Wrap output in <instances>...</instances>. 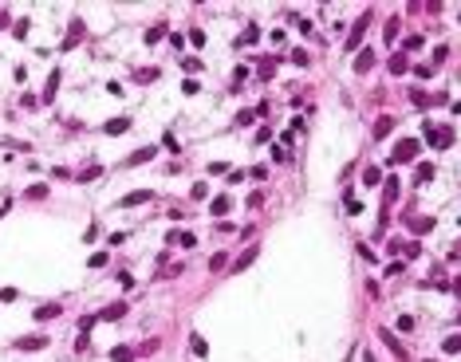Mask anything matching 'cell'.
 Returning <instances> with one entry per match:
<instances>
[{
    "label": "cell",
    "mask_w": 461,
    "mask_h": 362,
    "mask_svg": "<svg viewBox=\"0 0 461 362\" xmlns=\"http://www.w3.org/2000/svg\"><path fill=\"white\" fill-rule=\"evenodd\" d=\"M162 146H166V150H174V154H178V150H181V146H178V138L170 134V130H166V138H162Z\"/></svg>",
    "instance_id": "obj_33"
},
{
    "label": "cell",
    "mask_w": 461,
    "mask_h": 362,
    "mask_svg": "<svg viewBox=\"0 0 461 362\" xmlns=\"http://www.w3.org/2000/svg\"><path fill=\"white\" fill-rule=\"evenodd\" d=\"M154 154H158V146H142V150H134L130 158H126V166H142V162H150Z\"/></svg>",
    "instance_id": "obj_10"
},
{
    "label": "cell",
    "mask_w": 461,
    "mask_h": 362,
    "mask_svg": "<svg viewBox=\"0 0 461 362\" xmlns=\"http://www.w3.org/2000/svg\"><path fill=\"white\" fill-rule=\"evenodd\" d=\"M276 63H280L276 55H268V59L260 63V79H272V71H276Z\"/></svg>",
    "instance_id": "obj_21"
},
{
    "label": "cell",
    "mask_w": 461,
    "mask_h": 362,
    "mask_svg": "<svg viewBox=\"0 0 461 362\" xmlns=\"http://www.w3.org/2000/svg\"><path fill=\"white\" fill-rule=\"evenodd\" d=\"M83 40V20H71V32H67V40H63V47H75Z\"/></svg>",
    "instance_id": "obj_12"
},
{
    "label": "cell",
    "mask_w": 461,
    "mask_h": 362,
    "mask_svg": "<svg viewBox=\"0 0 461 362\" xmlns=\"http://www.w3.org/2000/svg\"><path fill=\"white\" fill-rule=\"evenodd\" d=\"M8 28V12H4V8H0V32Z\"/></svg>",
    "instance_id": "obj_37"
},
{
    "label": "cell",
    "mask_w": 461,
    "mask_h": 362,
    "mask_svg": "<svg viewBox=\"0 0 461 362\" xmlns=\"http://www.w3.org/2000/svg\"><path fill=\"white\" fill-rule=\"evenodd\" d=\"M383 197H387V205L398 197V177H387V185H383Z\"/></svg>",
    "instance_id": "obj_18"
},
{
    "label": "cell",
    "mask_w": 461,
    "mask_h": 362,
    "mask_svg": "<svg viewBox=\"0 0 461 362\" xmlns=\"http://www.w3.org/2000/svg\"><path fill=\"white\" fill-rule=\"evenodd\" d=\"M130 130V118H111L106 122V134H126Z\"/></svg>",
    "instance_id": "obj_14"
},
{
    "label": "cell",
    "mask_w": 461,
    "mask_h": 362,
    "mask_svg": "<svg viewBox=\"0 0 461 362\" xmlns=\"http://www.w3.org/2000/svg\"><path fill=\"white\" fill-rule=\"evenodd\" d=\"M433 173H438L433 162H422V166H418V181H433Z\"/></svg>",
    "instance_id": "obj_23"
},
{
    "label": "cell",
    "mask_w": 461,
    "mask_h": 362,
    "mask_svg": "<svg viewBox=\"0 0 461 362\" xmlns=\"http://www.w3.org/2000/svg\"><path fill=\"white\" fill-rule=\"evenodd\" d=\"M95 323H99V319H95V315H83V319H79V331L87 335V331H91V327H95Z\"/></svg>",
    "instance_id": "obj_34"
},
{
    "label": "cell",
    "mask_w": 461,
    "mask_h": 362,
    "mask_svg": "<svg viewBox=\"0 0 461 362\" xmlns=\"http://www.w3.org/2000/svg\"><path fill=\"white\" fill-rule=\"evenodd\" d=\"M111 358H115V362H130L134 350H130V347H115V350H111Z\"/></svg>",
    "instance_id": "obj_25"
},
{
    "label": "cell",
    "mask_w": 461,
    "mask_h": 362,
    "mask_svg": "<svg viewBox=\"0 0 461 362\" xmlns=\"http://www.w3.org/2000/svg\"><path fill=\"white\" fill-rule=\"evenodd\" d=\"M56 90H60V71H51V79H47V90H44V103H51V99H56Z\"/></svg>",
    "instance_id": "obj_16"
},
{
    "label": "cell",
    "mask_w": 461,
    "mask_h": 362,
    "mask_svg": "<svg viewBox=\"0 0 461 362\" xmlns=\"http://www.w3.org/2000/svg\"><path fill=\"white\" fill-rule=\"evenodd\" d=\"M91 268H106V252H95L91 256Z\"/></svg>",
    "instance_id": "obj_36"
},
{
    "label": "cell",
    "mask_w": 461,
    "mask_h": 362,
    "mask_svg": "<svg viewBox=\"0 0 461 362\" xmlns=\"http://www.w3.org/2000/svg\"><path fill=\"white\" fill-rule=\"evenodd\" d=\"M126 315V303H111V307H103L95 319H103V323H115V319H122Z\"/></svg>",
    "instance_id": "obj_7"
},
{
    "label": "cell",
    "mask_w": 461,
    "mask_h": 362,
    "mask_svg": "<svg viewBox=\"0 0 461 362\" xmlns=\"http://www.w3.org/2000/svg\"><path fill=\"white\" fill-rule=\"evenodd\" d=\"M394 122H398V118H394V114H383V118L374 122V138H387L390 130H394Z\"/></svg>",
    "instance_id": "obj_11"
},
{
    "label": "cell",
    "mask_w": 461,
    "mask_h": 362,
    "mask_svg": "<svg viewBox=\"0 0 461 362\" xmlns=\"http://www.w3.org/2000/svg\"><path fill=\"white\" fill-rule=\"evenodd\" d=\"M410 228H414V232H430V228H433V217H410Z\"/></svg>",
    "instance_id": "obj_15"
},
{
    "label": "cell",
    "mask_w": 461,
    "mask_h": 362,
    "mask_svg": "<svg viewBox=\"0 0 461 362\" xmlns=\"http://www.w3.org/2000/svg\"><path fill=\"white\" fill-rule=\"evenodd\" d=\"M378 181H383V173H378L374 166H367V169H363V185H378Z\"/></svg>",
    "instance_id": "obj_22"
},
{
    "label": "cell",
    "mask_w": 461,
    "mask_h": 362,
    "mask_svg": "<svg viewBox=\"0 0 461 362\" xmlns=\"http://www.w3.org/2000/svg\"><path fill=\"white\" fill-rule=\"evenodd\" d=\"M150 197H154L150 189H134V193H126V197H122L119 205H122V209H134V205H146Z\"/></svg>",
    "instance_id": "obj_5"
},
{
    "label": "cell",
    "mask_w": 461,
    "mask_h": 362,
    "mask_svg": "<svg viewBox=\"0 0 461 362\" xmlns=\"http://www.w3.org/2000/svg\"><path fill=\"white\" fill-rule=\"evenodd\" d=\"M162 36H166V20H162V24H154V28L146 32V44H158Z\"/></svg>",
    "instance_id": "obj_20"
},
{
    "label": "cell",
    "mask_w": 461,
    "mask_h": 362,
    "mask_svg": "<svg viewBox=\"0 0 461 362\" xmlns=\"http://www.w3.org/2000/svg\"><path fill=\"white\" fill-rule=\"evenodd\" d=\"M378 335H383V343H387V347L394 350V354H398L402 362H406V350H402V343H398V339H394V335H390V331H378Z\"/></svg>",
    "instance_id": "obj_13"
},
{
    "label": "cell",
    "mask_w": 461,
    "mask_h": 362,
    "mask_svg": "<svg viewBox=\"0 0 461 362\" xmlns=\"http://www.w3.org/2000/svg\"><path fill=\"white\" fill-rule=\"evenodd\" d=\"M225 213H229V197H217L213 201V217H225Z\"/></svg>",
    "instance_id": "obj_28"
},
{
    "label": "cell",
    "mask_w": 461,
    "mask_h": 362,
    "mask_svg": "<svg viewBox=\"0 0 461 362\" xmlns=\"http://www.w3.org/2000/svg\"><path fill=\"white\" fill-rule=\"evenodd\" d=\"M410 103L414 106H430V95H426V90H410Z\"/></svg>",
    "instance_id": "obj_27"
},
{
    "label": "cell",
    "mask_w": 461,
    "mask_h": 362,
    "mask_svg": "<svg viewBox=\"0 0 461 362\" xmlns=\"http://www.w3.org/2000/svg\"><path fill=\"white\" fill-rule=\"evenodd\" d=\"M383 36H387V44H394V36H398V16H390V20H387Z\"/></svg>",
    "instance_id": "obj_19"
},
{
    "label": "cell",
    "mask_w": 461,
    "mask_h": 362,
    "mask_svg": "<svg viewBox=\"0 0 461 362\" xmlns=\"http://www.w3.org/2000/svg\"><path fill=\"white\" fill-rule=\"evenodd\" d=\"M457 350H461V339H457V335H449V339H446V354H457Z\"/></svg>",
    "instance_id": "obj_32"
},
{
    "label": "cell",
    "mask_w": 461,
    "mask_h": 362,
    "mask_svg": "<svg viewBox=\"0 0 461 362\" xmlns=\"http://www.w3.org/2000/svg\"><path fill=\"white\" fill-rule=\"evenodd\" d=\"M363 362H374V354H371V350H367V354H363Z\"/></svg>",
    "instance_id": "obj_38"
},
{
    "label": "cell",
    "mask_w": 461,
    "mask_h": 362,
    "mask_svg": "<svg viewBox=\"0 0 461 362\" xmlns=\"http://www.w3.org/2000/svg\"><path fill=\"white\" fill-rule=\"evenodd\" d=\"M60 303H40V307H36V319H40V323H47V319H60Z\"/></svg>",
    "instance_id": "obj_8"
},
{
    "label": "cell",
    "mask_w": 461,
    "mask_h": 362,
    "mask_svg": "<svg viewBox=\"0 0 461 362\" xmlns=\"http://www.w3.org/2000/svg\"><path fill=\"white\" fill-rule=\"evenodd\" d=\"M371 67H374V51L367 47V51H359V55H355V71H359V75H367Z\"/></svg>",
    "instance_id": "obj_9"
},
{
    "label": "cell",
    "mask_w": 461,
    "mask_h": 362,
    "mask_svg": "<svg viewBox=\"0 0 461 362\" xmlns=\"http://www.w3.org/2000/svg\"><path fill=\"white\" fill-rule=\"evenodd\" d=\"M426 142H430L433 150H446L449 142H453V130H446V126H433V122H426Z\"/></svg>",
    "instance_id": "obj_2"
},
{
    "label": "cell",
    "mask_w": 461,
    "mask_h": 362,
    "mask_svg": "<svg viewBox=\"0 0 461 362\" xmlns=\"http://www.w3.org/2000/svg\"><path fill=\"white\" fill-rule=\"evenodd\" d=\"M225 264H229V256H225V252H213V256H209V272L225 268Z\"/></svg>",
    "instance_id": "obj_26"
},
{
    "label": "cell",
    "mask_w": 461,
    "mask_h": 362,
    "mask_svg": "<svg viewBox=\"0 0 461 362\" xmlns=\"http://www.w3.org/2000/svg\"><path fill=\"white\" fill-rule=\"evenodd\" d=\"M253 260H256V248H249V252H245V256H240L237 264H233V272H245L249 264H253Z\"/></svg>",
    "instance_id": "obj_24"
},
{
    "label": "cell",
    "mask_w": 461,
    "mask_h": 362,
    "mask_svg": "<svg viewBox=\"0 0 461 362\" xmlns=\"http://www.w3.org/2000/svg\"><path fill=\"white\" fill-rule=\"evenodd\" d=\"M166 244H174V248H194L197 236H194V232H170V236H166Z\"/></svg>",
    "instance_id": "obj_6"
},
{
    "label": "cell",
    "mask_w": 461,
    "mask_h": 362,
    "mask_svg": "<svg viewBox=\"0 0 461 362\" xmlns=\"http://www.w3.org/2000/svg\"><path fill=\"white\" fill-rule=\"evenodd\" d=\"M189 347H194V354H209V347H205V339H201V335H194V343H189Z\"/></svg>",
    "instance_id": "obj_31"
},
{
    "label": "cell",
    "mask_w": 461,
    "mask_h": 362,
    "mask_svg": "<svg viewBox=\"0 0 461 362\" xmlns=\"http://www.w3.org/2000/svg\"><path fill=\"white\" fill-rule=\"evenodd\" d=\"M418 150H422V142H414V138H402L398 146H394V154H390V162H398V166H410L418 158Z\"/></svg>",
    "instance_id": "obj_1"
},
{
    "label": "cell",
    "mask_w": 461,
    "mask_h": 362,
    "mask_svg": "<svg viewBox=\"0 0 461 362\" xmlns=\"http://www.w3.org/2000/svg\"><path fill=\"white\" fill-rule=\"evenodd\" d=\"M367 24H371V12H363V16L355 20V28H351V36H347V51H359V40H363Z\"/></svg>",
    "instance_id": "obj_3"
},
{
    "label": "cell",
    "mask_w": 461,
    "mask_h": 362,
    "mask_svg": "<svg viewBox=\"0 0 461 362\" xmlns=\"http://www.w3.org/2000/svg\"><path fill=\"white\" fill-rule=\"evenodd\" d=\"M260 205H264V193H260V189H256V193L249 197V209H260Z\"/></svg>",
    "instance_id": "obj_35"
},
{
    "label": "cell",
    "mask_w": 461,
    "mask_h": 362,
    "mask_svg": "<svg viewBox=\"0 0 461 362\" xmlns=\"http://www.w3.org/2000/svg\"><path fill=\"white\" fill-rule=\"evenodd\" d=\"M24 197H28V201H40V197H47V185H32Z\"/></svg>",
    "instance_id": "obj_29"
},
{
    "label": "cell",
    "mask_w": 461,
    "mask_h": 362,
    "mask_svg": "<svg viewBox=\"0 0 461 362\" xmlns=\"http://www.w3.org/2000/svg\"><path fill=\"white\" fill-rule=\"evenodd\" d=\"M205 193H209V185H205V181H197L194 189H189V197H194V201H201V197H205Z\"/></svg>",
    "instance_id": "obj_30"
},
{
    "label": "cell",
    "mask_w": 461,
    "mask_h": 362,
    "mask_svg": "<svg viewBox=\"0 0 461 362\" xmlns=\"http://www.w3.org/2000/svg\"><path fill=\"white\" fill-rule=\"evenodd\" d=\"M406 67H410V59H406V51H398V55L390 59V71H394V75H402Z\"/></svg>",
    "instance_id": "obj_17"
},
{
    "label": "cell",
    "mask_w": 461,
    "mask_h": 362,
    "mask_svg": "<svg viewBox=\"0 0 461 362\" xmlns=\"http://www.w3.org/2000/svg\"><path fill=\"white\" fill-rule=\"evenodd\" d=\"M47 335H28V339H16V350H44Z\"/></svg>",
    "instance_id": "obj_4"
}]
</instances>
